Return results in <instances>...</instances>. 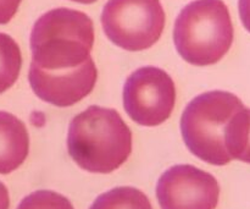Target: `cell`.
Returning a JSON list of instances; mask_svg holds the SVG:
<instances>
[{
	"mask_svg": "<svg viewBox=\"0 0 250 209\" xmlns=\"http://www.w3.org/2000/svg\"><path fill=\"white\" fill-rule=\"evenodd\" d=\"M227 149L232 161L250 164V109L239 110L232 119L227 132Z\"/></svg>",
	"mask_w": 250,
	"mask_h": 209,
	"instance_id": "30bf717a",
	"label": "cell"
},
{
	"mask_svg": "<svg viewBox=\"0 0 250 209\" xmlns=\"http://www.w3.org/2000/svg\"><path fill=\"white\" fill-rule=\"evenodd\" d=\"M94 26L88 15L58 7L42 15L31 32L32 64L46 71L75 69L89 60Z\"/></svg>",
	"mask_w": 250,
	"mask_h": 209,
	"instance_id": "7a4b0ae2",
	"label": "cell"
},
{
	"mask_svg": "<svg viewBox=\"0 0 250 209\" xmlns=\"http://www.w3.org/2000/svg\"><path fill=\"white\" fill-rule=\"evenodd\" d=\"M29 152L27 127L19 117L0 112V174L6 175L23 164Z\"/></svg>",
	"mask_w": 250,
	"mask_h": 209,
	"instance_id": "9c48e42d",
	"label": "cell"
},
{
	"mask_svg": "<svg viewBox=\"0 0 250 209\" xmlns=\"http://www.w3.org/2000/svg\"><path fill=\"white\" fill-rule=\"evenodd\" d=\"M244 108L236 94L211 91L195 97L181 117L183 141L202 161L222 166L232 161L227 149V132L234 115Z\"/></svg>",
	"mask_w": 250,
	"mask_h": 209,
	"instance_id": "277c9868",
	"label": "cell"
},
{
	"mask_svg": "<svg viewBox=\"0 0 250 209\" xmlns=\"http://www.w3.org/2000/svg\"><path fill=\"white\" fill-rule=\"evenodd\" d=\"M67 149L83 170L109 174L131 156L132 132L116 110L92 105L70 122Z\"/></svg>",
	"mask_w": 250,
	"mask_h": 209,
	"instance_id": "6da1fadb",
	"label": "cell"
},
{
	"mask_svg": "<svg viewBox=\"0 0 250 209\" xmlns=\"http://www.w3.org/2000/svg\"><path fill=\"white\" fill-rule=\"evenodd\" d=\"M71 1L80 2V4H93V2H95L97 0H71Z\"/></svg>",
	"mask_w": 250,
	"mask_h": 209,
	"instance_id": "e0dca14e",
	"label": "cell"
},
{
	"mask_svg": "<svg viewBox=\"0 0 250 209\" xmlns=\"http://www.w3.org/2000/svg\"><path fill=\"white\" fill-rule=\"evenodd\" d=\"M165 21L160 0H109L102 14L107 38L128 51L153 46L163 34Z\"/></svg>",
	"mask_w": 250,
	"mask_h": 209,
	"instance_id": "5b68a950",
	"label": "cell"
},
{
	"mask_svg": "<svg viewBox=\"0 0 250 209\" xmlns=\"http://www.w3.org/2000/svg\"><path fill=\"white\" fill-rule=\"evenodd\" d=\"M22 0H0V24L9 23L16 15Z\"/></svg>",
	"mask_w": 250,
	"mask_h": 209,
	"instance_id": "5bb4252c",
	"label": "cell"
},
{
	"mask_svg": "<svg viewBox=\"0 0 250 209\" xmlns=\"http://www.w3.org/2000/svg\"><path fill=\"white\" fill-rule=\"evenodd\" d=\"M239 16L246 29L250 32V0H239Z\"/></svg>",
	"mask_w": 250,
	"mask_h": 209,
	"instance_id": "9a60e30c",
	"label": "cell"
},
{
	"mask_svg": "<svg viewBox=\"0 0 250 209\" xmlns=\"http://www.w3.org/2000/svg\"><path fill=\"white\" fill-rule=\"evenodd\" d=\"M89 209H153L141 190L129 186L116 187L100 195Z\"/></svg>",
	"mask_w": 250,
	"mask_h": 209,
	"instance_id": "8fae6325",
	"label": "cell"
},
{
	"mask_svg": "<svg viewBox=\"0 0 250 209\" xmlns=\"http://www.w3.org/2000/svg\"><path fill=\"white\" fill-rule=\"evenodd\" d=\"M17 209H75L72 203L58 192L39 190L24 197Z\"/></svg>",
	"mask_w": 250,
	"mask_h": 209,
	"instance_id": "4fadbf2b",
	"label": "cell"
},
{
	"mask_svg": "<svg viewBox=\"0 0 250 209\" xmlns=\"http://www.w3.org/2000/svg\"><path fill=\"white\" fill-rule=\"evenodd\" d=\"M98 70L90 58L70 70L46 71L31 63L29 85L42 100L60 108L71 107L87 97L97 83Z\"/></svg>",
	"mask_w": 250,
	"mask_h": 209,
	"instance_id": "ba28073f",
	"label": "cell"
},
{
	"mask_svg": "<svg viewBox=\"0 0 250 209\" xmlns=\"http://www.w3.org/2000/svg\"><path fill=\"white\" fill-rule=\"evenodd\" d=\"M10 207V197L9 191L6 186L0 183V209H9Z\"/></svg>",
	"mask_w": 250,
	"mask_h": 209,
	"instance_id": "2e32d148",
	"label": "cell"
},
{
	"mask_svg": "<svg viewBox=\"0 0 250 209\" xmlns=\"http://www.w3.org/2000/svg\"><path fill=\"white\" fill-rule=\"evenodd\" d=\"M175 103V83L163 69L144 66L131 73L125 83V110L142 126L163 124L170 117Z\"/></svg>",
	"mask_w": 250,
	"mask_h": 209,
	"instance_id": "8992f818",
	"label": "cell"
},
{
	"mask_svg": "<svg viewBox=\"0 0 250 209\" xmlns=\"http://www.w3.org/2000/svg\"><path fill=\"white\" fill-rule=\"evenodd\" d=\"M233 24L222 0H194L183 7L173 28L178 54L195 66L216 64L233 43Z\"/></svg>",
	"mask_w": 250,
	"mask_h": 209,
	"instance_id": "3957f363",
	"label": "cell"
},
{
	"mask_svg": "<svg viewBox=\"0 0 250 209\" xmlns=\"http://www.w3.org/2000/svg\"><path fill=\"white\" fill-rule=\"evenodd\" d=\"M22 54L11 36L0 32V94L11 88L20 76Z\"/></svg>",
	"mask_w": 250,
	"mask_h": 209,
	"instance_id": "7c38bea8",
	"label": "cell"
},
{
	"mask_svg": "<svg viewBox=\"0 0 250 209\" xmlns=\"http://www.w3.org/2000/svg\"><path fill=\"white\" fill-rule=\"evenodd\" d=\"M156 197L161 209H215L220 186L211 174L193 165H175L160 176Z\"/></svg>",
	"mask_w": 250,
	"mask_h": 209,
	"instance_id": "52a82bcc",
	"label": "cell"
}]
</instances>
